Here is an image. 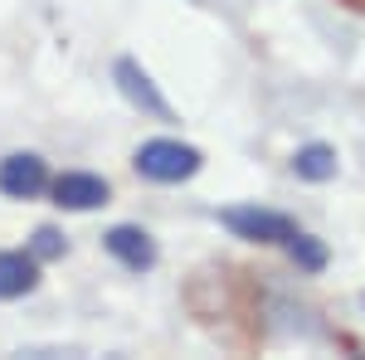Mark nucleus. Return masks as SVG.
<instances>
[{"mask_svg": "<svg viewBox=\"0 0 365 360\" xmlns=\"http://www.w3.org/2000/svg\"><path fill=\"white\" fill-rule=\"evenodd\" d=\"M200 161H205V156H200L195 146L156 137V141H141L137 146V161H132V166H137L146 180H156V185H175V180H190L200 170Z\"/></svg>", "mask_w": 365, "mask_h": 360, "instance_id": "f257e3e1", "label": "nucleus"}, {"mask_svg": "<svg viewBox=\"0 0 365 360\" xmlns=\"http://www.w3.org/2000/svg\"><path fill=\"white\" fill-rule=\"evenodd\" d=\"M225 224L239 239H249V244H287V239L297 234V224L287 220V215L258 210V205H249V210H225Z\"/></svg>", "mask_w": 365, "mask_h": 360, "instance_id": "f03ea898", "label": "nucleus"}, {"mask_svg": "<svg viewBox=\"0 0 365 360\" xmlns=\"http://www.w3.org/2000/svg\"><path fill=\"white\" fill-rule=\"evenodd\" d=\"M49 190V166L34 156V151H15L0 161V195L10 200H34V195Z\"/></svg>", "mask_w": 365, "mask_h": 360, "instance_id": "7ed1b4c3", "label": "nucleus"}, {"mask_svg": "<svg viewBox=\"0 0 365 360\" xmlns=\"http://www.w3.org/2000/svg\"><path fill=\"white\" fill-rule=\"evenodd\" d=\"M49 190H54V205H63V210H98V205H108V180L93 175V170H63L58 180H49Z\"/></svg>", "mask_w": 365, "mask_h": 360, "instance_id": "20e7f679", "label": "nucleus"}, {"mask_svg": "<svg viewBox=\"0 0 365 360\" xmlns=\"http://www.w3.org/2000/svg\"><path fill=\"white\" fill-rule=\"evenodd\" d=\"M108 253H113L122 268H132V273H146L151 263H156V244H151V234L146 229H137V224H117V229H108Z\"/></svg>", "mask_w": 365, "mask_h": 360, "instance_id": "39448f33", "label": "nucleus"}, {"mask_svg": "<svg viewBox=\"0 0 365 360\" xmlns=\"http://www.w3.org/2000/svg\"><path fill=\"white\" fill-rule=\"evenodd\" d=\"M117 88H122V98H127V103H137L141 112H151V117H170L166 98H161V93H156V83L141 73L137 58H122V63H117Z\"/></svg>", "mask_w": 365, "mask_h": 360, "instance_id": "423d86ee", "label": "nucleus"}, {"mask_svg": "<svg viewBox=\"0 0 365 360\" xmlns=\"http://www.w3.org/2000/svg\"><path fill=\"white\" fill-rule=\"evenodd\" d=\"M34 282H39V258H34V253H25V249L0 253V297H5V302L34 292Z\"/></svg>", "mask_w": 365, "mask_h": 360, "instance_id": "0eeeda50", "label": "nucleus"}, {"mask_svg": "<svg viewBox=\"0 0 365 360\" xmlns=\"http://www.w3.org/2000/svg\"><path fill=\"white\" fill-rule=\"evenodd\" d=\"M292 170H297L302 180H312V185H322V180L336 175V151H331L327 141H312V146H302V151L292 156Z\"/></svg>", "mask_w": 365, "mask_h": 360, "instance_id": "6e6552de", "label": "nucleus"}, {"mask_svg": "<svg viewBox=\"0 0 365 360\" xmlns=\"http://www.w3.org/2000/svg\"><path fill=\"white\" fill-rule=\"evenodd\" d=\"M287 249H292V258H297V263H302L307 273H317V268H327V249H322L317 239H307L302 229H297V234L287 239Z\"/></svg>", "mask_w": 365, "mask_h": 360, "instance_id": "1a4fd4ad", "label": "nucleus"}, {"mask_svg": "<svg viewBox=\"0 0 365 360\" xmlns=\"http://www.w3.org/2000/svg\"><path fill=\"white\" fill-rule=\"evenodd\" d=\"M34 258H58V253H63V239H58V229H39V234H34Z\"/></svg>", "mask_w": 365, "mask_h": 360, "instance_id": "9d476101", "label": "nucleus"}]
</instances>
